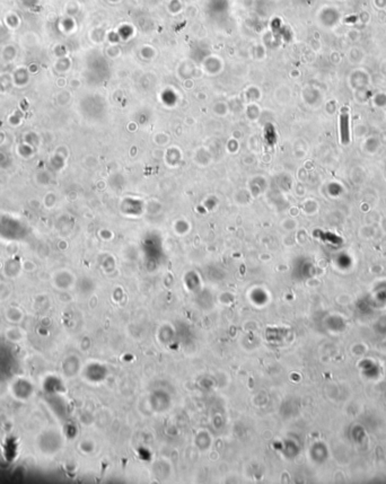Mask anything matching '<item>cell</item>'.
<instances>
[{"instance_id":"cell-1","label":"cell","mask_w":386,"mask_h":484,"mask_svg":"<svg viewBox=\"0 0 386 484\" xmlns=\"http://www.w3.org/2000/svg\"><path fill=\"white\" fill-rule=\"evenodd\" d=\"M340 139L342 143L350 141V133H349V111L348 108H342L340 112Z\"/></svg>"}]
</instances>
